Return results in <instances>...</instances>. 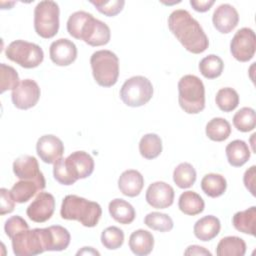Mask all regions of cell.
I'll use <instances>...</instances> for the list:
<instances>
[{"label": "cell", "mask_w": 256, "mask_h": 256, "mask_svg": "<svg viewBox=\"0 0 256 256\" xmlns=\"http://www.w3.org/2000/svg\"><path fill=\"white\" fill-rule=\"evenodd\" d=\"M168 27L182 46L193 54L203 53L209 46L203 28L187 10H174L168 17Z\"/></svg>", "instance_id": "cell-1"}, {"label": "cell", "mask_w": 256, "mask_h": 256, "mask_svg": "<svg viewBox=\"0 0 256 256\" xmlns=\"http://www.w3.org/2000/svg\"><path fill=\"white\" fill-rule=\"evenodd\" d=\"M67 31L75 39L93 47L106 45L111 38L109 26L85 11H76L69 16Z\"/></svg>", "instance_id": "cell-2"}, {"label": "cell", "mask_w": 256, "mask_h": 256, "mask_svg": "<svg viewBox=\"0 0 256 256\" xmlns=\"http://www.w3.org/2000/svg\"><path fill=\"white\" fill-rule=\"evenodd\" d=\"M60 215L65 220H76L85 227H95L102 215L101 206L94 201L77 195L64 197Z\"/></svg>", "instance_id": "cell-3"}, {"label": "cell", "mask_w": 256, "mask_h": 256, "mask_svg": "<svg viewBox=\"0 0 256 256\" xmlns=\"http://www.w3.org/2000/svg\"><path fill=\"white\" fill-rule=\"evenodd\" d=\"M178 102L188 114H198L205 108V87L195 75H184L178 82Z\"/></svg>", "instance_id": "cell-4"}, {"label": "cell", "mask_w": 256, "mask_h": 256, "mask_svg": "<svg viewBox=\"0 0 256 256\" xmlns=\"http://www.w3.org/2000/svg\"><path fill=\"white\" fill-rule=\"evenodd\" d=\"M90 65L96 83L102 87L116 84L119 76V59L110 50H98L90 58Z\"/></svg>", "instance_id": "cell-5"}, {"label": "cell", "mask_w": 256, "mask_h": 256, "mask_svg": "<svg viewBox=\"0 0 256 256\" xmlns=\"http://www.w3.org/2000/svg\"><path fill=\"white\" fill-rule=\"evenodd\" d=\"M60 9L56 2L44 0L34 9V29L42 38L54 37L59 30Z\"/></svg>", "instance_id": "cell-6"}, {"label": "cell", "mask_w": 256, "mask_h": 256, "mask_svg": "<svg viewBox=\"0 0 256 256\" xmlns=\"http://www.w3.org/2000/svg\"><path fill=\"white\" fill-rule=\"evenodd\" d=\"M5 55L9 60L27 69L39 66L44 59L42 48L35 43L25 40L12 41L7 46Z\"/></svg>", "instance_id": "cell-7"}, {"label": "cell", "mask_w": 256, "mask_h": 256, "mask_svg": "<svg viewBox=\"0 0 256 256\" xmlns=\"http://www.w3.org/2000/svg\"><path fill=\"white\" fill-rule=\"evenodd\" d=\"M152 96V83L144 76H133L127 79L120 89V98L129 107L143 106L150 101Z\"/></svg>", "instance_id": "cell-8"}, {"label": "cell", "mask_w": 256, "mask_h": 256, "mask_svg": "<svg viewBox=\"0 0 256 256\" xmlns=\"http://www.w3.org/2000/svg\"><path fill=\"white\" fill-rule=\"evenodd\" d=\"M11 240L13 253L16 256H34L46 251L44 228L21 231Z\"/></svg>", "instance_id": "cell-9"}, {"label": "cell", "mask_w": 256, "mask_h": 256, "mask_svg": "<svg viewBox=\"0 0 256 256\" xmlns=\"http://www.w3.org/2000/svg\"><path fill=\"white\" fill-rule=\"evenodd\" d=\"M256 50V37L251 28L239 29L230 42V52L239 62H247L254 57Z\"/></svg>", "instance_id": "cell-10"}, {"label": "cell", "mask_w": 256, "mask_h": 256, "mask_svg": "<svg viewBox=\"0 0 256 256\" xmlns=\"http://www.w3.org/2000/svg\"><path fill=\"white\" fill-rule=\"evenodd\" d=\"M40 88L32 79H24L12 90L11 99L14 106L21 110H27L34 107L40 98Z\"/></svg>", "instance_id": "cell-11"}, {"label": "cell", "mask_w": 256, "mask_h": 256, "mask_svg": "<svg viewBox=\"0 0 256 256\" xmlns=\"http://www.w3.org/2000/svg\"><path fill=\"white\" fill-rule=\"evenodd\" d=\"M13 172L21 180H31L38 184L41 190L46 187L43 173L40 171L37 159L34 156L22 155L13 162Z\"/></svg>", "instance_id": "cell-12"}, {"label": "cell", "mask_w": 256, "mask_h": 256, "mask_svg": "<svg viewBox=\"0 0 256 256\" xmlns=\"http://www.w3.org/2000/svg\"><path fill=\"white\" fill-rule=\"evenodd\" d=\"M64 165L75 182L89 177L94 171V160L85 151L71 153L67 158H64Z\"/></svg>", "instance_id": "cell-13"}, {"label": "cell", "mask_w": 256, "mask_h": 256, "mask_svg": "<svg viewBox=\"0 0 256 256\" xmlns=\"http://www.w3.org/2000/svg\"><path fill=\"white\" fill-rule=\"evenodd\" d=\"M54 210V196L48 192H39L32 203L27 207L26 214L32 221L36 223H43L51 218Z\"/></svg>", "instance_id": "cell-14"}, {"label": "cell", "mask_w": 256, "mask_h": 256, "mask_svg": "<svg viewBox=\"0 0 256 256\" xmlns=\"http://www.w3.org/2000/svg\"><path fill=\"white\" fill-rule=\"evenodd\" d=\"M175 192L171 185L163 181H156L149 185L145 199L147 203L156 209H165L174 202Z\"/></svg>", "instance_id": "cell-15"}, {"label": "cell", "mask_w": 256, "mask_h": 256, "mask_svg": "<svg viewBox=\"0 0 256 256\" xmlns=\"http://www.w3.org/2000/svg\"><path fill=\"white\" fill-rule=\"evenodd\" d=\"M36 151L43 162L47 164H54L62 157L64 153V144L57 136L46 134L38 139Z\"/></svg>", "instance_id": "cell-16"}, {"label": "cell", "mask_w": 256, "mask_h": 256, "mask_svg": "<svg viewBox=\"0 0 256 256\" xmlns=\"http://www.w3.org/2000/svg\"><path fill=\"white\" fill-rule=\"evenodd\" d=\"M49 55L51 61L57 66H68L77 58V47L71 40L60 38L51 43Z\"/></svg>", "instance_id": "cell-17"}, {"label": "cell", "mask_w": 256, "mask_h": 256, "mask_svg": "<svg viewBox=\"0 0 256 256\" xmlns=\"http://www.w3.org/2000/svg\"><path fill=\"white\" fill-rule=\"evenodd\" d=\"M212 22L216 30L220 33L227 34L238 25L239 14L234 6L224 3L215 9L212 15Z\"/></svg>", "instance_id": "cell-18"}, {"label": "cell", "mask_w": 256, "mask_h": 256, "mask_svg": "<svg viewBox=\"0 0 256 256\" xmlns=\"http://www.w3.org/2000/svg\"><path fill=\"white\" fill-rule=\"evenodd\" d=\"M144 186L142 174L134 169H129L120 175L118 179V188L122 194L128 197H136L140 194Z\"/></svg>", "instance_id": "cell-19"}, {"label": "cell", "mask_w": 256, "mask_h": 256, "mask_svg": "<svg viewBox=\"0 0 256 256\" xmlns=\"http://www.w3.org/2000/svg\"><path fill=\"white\" fill-rule=\"evenodd\" d=\"M45 229L46 251H63L70 244L69 231L60 225L49 226Z\"/></svg>", "instance_id": "cell-20"}, {"label": "cell", "mask_w": 256, "mask_h": 256, "mask_svg": "<svg viewBox=\"0 0 256 256\" xmlns=\"http://www.w3.org/2000/svg\"><path fill=\"white\" fill-rule=\"evenodd\" d=\"M220 220L213 215H207L196 221L193 232L196 238L201 241H210L214 239L220 232Z\"/></svg>", "instance_id": "cell-21"}, {"label": "cell", "mask_w": 256, "mask_h": 256, "mask_svg": "<svg viewBox=\"0 0 256 256\" xmlns=\"http://www.w3.org/2000/svg\"><path fill=\"white\" fill-rule=\"evenodd\" d=\"M154 247V237L151 232L138 229L129 237V248L137 256H145L151 253Z\"/></svg>", "instance_id": "cell-22"}, {"label": "cell", "mask_w": 256, "mask_h": 256, "mask_svg": "<svg viewBox=\"0 0 256 256\" xmlns=\"http://www.w3.org/2000/svg\"><path fill=\"white\" fill-rule=\"evenodd\" d=\"M226 157L233 167H241L250 159V149L248 144L240 139H236L227 144L225 148Z\"/></svg>", "instance_id": "cell-23"}, {"label": "cell", "mask_w": 256, "mask_h": 256, "mask_svg": "<svg viewBox=\"0 0 256 256\" xmlns=\"http://www.w3.org/2000/svg\"><path fill=\"white\" fill-rule=\"evenodd\" d=\"M108 210L111 217L120 224H130L134 221L136 217L134 207L129 202L121 198L113 199L109 203Z\"/></svg>", "instance_id": "cell-24"}, {"label": "cell", "mask_w": 256, "mask_h": 256, "mask_svg": "<svg viewBox=\"0 0 256 256\" xmlns=\"http://www.w3.org/2000/svg\"><path fill=\"white\" fill-rule=\"evenodd\" d=\"M234 228L244 234L255 236L256 226V207L252 206L246 210L236 212L232 218Z\"/></svg>", "instance_id": "cell-25"}, {"label": "cell", "mask_w": 256, "mask_h": 256, "mask_svg": "<svg viewBox=\"0 0 256 256\" xmlns=\"http://www.w3.org/2000/svg\"><path fill=\"white\" fill-rule=\"evenodd\" d=\"M178 207L182 213L195 216L203 212L205 203L198 193L194 191H185L179 197Z\"/></svg>", "instance_id": "cell-26"}, {"label": "cell", "mask_w": 256, "mask_h": 256, "mask_svg": "<svg viewBox=\"0 0 256 256\" xmlns=\"http://www.w3.org/2000/svg\"><path fill=\"white\" fill-rule=\"evenodd\" d=\"M246 253L245 241L237 236L223 237L216 247L218 256H244Z\"/></svg>", "instance_id": "cell-27"}, {"label": "cell", "mask_w": 256, "mask_h": 256, "mask_svg": "<svg viewBox=\"0 0 256 256\" xmlns=\"http://www.w3.org/2000/svg\"><path fill=\"white\" fill-rule=\"evenodd\" d=\"M227 188L224 176L216 173L206 174L201 180V189L209 197L216 198L223 195Z\"/></svg>", "instance_id": "cell-28"}, {"label": "cell", "mask_w": 256, "mask_h": 256, "mask_svg": "<svg viewBox=\"0 0 256 256\" xmlns=\"http://www.w3.org/2000/svg\"><path fill=\"white\" fill-rule=\"evenodd\" d=\"M207 137L216 142H221L226 140L231 134L230 123L221 117H215L211 119L205 128Z\"/></svg>", "instance_id": "cell-29"}, {"label": "cell", "mask_w": 256, "mask_h": 256, "mask_svg": "<svg viewBox=\"0 0 256 256\" xmlns=\"http://www.w3.org/2000/svg\"><path fill=\"white\" fill-rule=\"evenodd\" d=\"M139 152L148 160L157 158L162 152V140L155 133L145 134L139 142Z\"/></svg>", "instance_id": "cell-30"}, {"label": "cell", "mask_w": 256, "mask_h": 256, "mask_svg": "<svg viewBox=\"0 0 256 256\" xmlns=\"http://www.w3.org/2000/svg\"><path fill=\"white\" fill-rule=\"evenodd\" d=\"M196 170L187 162L180 163L173 171V181L181 189L190 188L196 181Z\"/></svg>", "instance_id": "cell-31"}, {"label": "cell", "mask_w": 256, "mask_h": 256, "mask_svg": "<svg viewBox=\"0 0 256 256\" xmlns=\"http://www.w3.org/2000/svg\"><path fill=\"white\" fill-rule=\"evenodd\" d=\"M11 194L17 203H25L29 201L37 191H41L38 184L31 180H20L11 188Z\"/></svg>", "instance_id": "cell-32"}, {"label": "cell", "mask_w": 256, "mask_h": 256, "mask_svg": "<svg viewBox=\"0 0 256 256\" xmlns=\"http://www.w3.org/2000/svg\"><path fill=\"white\" fill-rule=\"evenodd\" d=\"M224 69V63L222 59L215 55L210 54L204 57L199 62V71L207 79H215L219 77Z\"/></svg>", "instance_id": "cell-33"}, {"label": "cell", "mask_w": 256, "mask_h": 256, "mask_svg": "<svg viewBox=\"0 0 256 256\" xmlns=\"http://www.w3.org/2000/svg\"><path fill=\"white\" fill-rule=\"evenodd\" d=\"M215 102L221 111L231 112L236 109L239 104V95L235 89L224 87L216 93Z\"/></svg>", "instance_id": "cell-34"}, {"label": "cell", "mask_w": 256, "mask_h": 256, "mask_svg": "<svg viewBox=\"0 0 256 256\" xmlns=\"http://www.w3.org/2000/svg\"><path fill=\"white\" fill-rule=\"evenodd\" d=\"M233 125L240 132L252 131L256 126L255 110L250 107H243L233 116Z\"/></svg>", "instance_id": "cell-35"}, {"label": "cell", "mask_w": 256, "mask_h": 256, "mask_svg": "<svg viewBox=\"0 0 256 256\" xmlns=\"http://www.w3.org/2000/svg\"><path fill=\"white\" fill-rule=\"evenodd\" d=\"M144 224L152 230L159 232H168L173 229L174 223L172 218L165 213L151 212L144 218Z\"/></svg>", "instance_id": "cell-36"}, {"label": "cell", "mask_w": 256, "mask_h": 256, "mask_svg": "<svg viewBox=\"0 0 256 256\" xmlns=\"http://www.w3.org/2000/svg\"><path fill=\"white\" fill-rule=\"evenodd\" d=\"M124 232L116 227L110 226L105 228L101 234V243L108 250H116L123 245Z\"/></svg>", "instance_id": "cell-37"}, {"label": "cell", "mask_w": 256, "mask_h": 256, "mask_svg": "<svg viewBox=\"0 0 256 256\" xmlns=\"http://www.w3.org/2000/svg\"><path fill=\"white\" fill-rule=\"evenodd\" d=\"M0 74H1V83H0V93H4L7 90H13L19 85V75L17 71L5 63L0 64Z\"/></svg>", "instance_id": "cell-38"}, {"label": "cell", "mask_w": 256, "mask_h": 256, "mask_svg": "<svg viewBox=\"0 0 256 256\" xmlns=\"http://www.w3.org/2000/svg\"><path fill=\"white\" fill-rule=\"evenodd\" d=\"M92 5L102 14L108 17H114L119 14L125 5L124 0H110V1H90Z\"/></svg>", "instance_id": "cell-39"}, {"label": "cell", "mask_w": 256, "mask_h": 256, "mask_svg": "<svg viewBox=\"0 0 256 256\" xmlns=\"http://www.w3.org/2000/svg\"><path fill=\"white\" fill-rule=\"evenodd\" d=\"M29 229L28 223L19 215H14L8 218L4 225V230L6 235L12 239L17 233Z\"/></svg>", "instance_id": "cell-40"}, {"label": "cell", "mask_w": 256, "mask_h": 256, "mask_svg": "<svg viewBox=\"0 0 256 256\" xmlns=\"http://www.w3.org/2000/svg\"><path fill=\"white\" fill-rule=\"evenodd\" d=\"M53 176L57 182H59L62 185H73L75 181L71 178L69 175L65 165H64V158L61 157L58 159L53 166Z\"/></svg>", "instance_id": "cell-41"}, {"label": "cell", "mask_w": 256, "mask_h": 256, "mask_svg": "<svg viewBox=\"0 0 256 256\" xmlns=\"http://www.w3.org/2000/svg\"><path fill=\"white\" fill-rule=\"evenodd\" d=\"M0 195V214L5 215L11 213L15 208V200L11 194V191L6 188H1Z\"/></svg>", "instance_id": "cell-42"}, {"label": "cell", "mask_w": 256, "mask_h": 256, "mask_svg": "<svg viewBox=\"0 0 256 256\" xmlns=\"http://www.w3.org/2000/svg\"><path fill=\"white\" fill-rule=\"evenodd\" d=\"M255 168H256L255 165L251 166L249 169H247V170L245 171L244 176H243L244 185H245V187L247 188V190H248L253 196H255V175H256Z\"/></svg>", "instance_id": "cell-43"}, {"label": "cell", "mask_w": 256, "mask_h": 256, "mask_svg": "<svg viewBox=\"0 0 256 256\" xmlns=\"http://www.w3.org/2000/svg\"><path fill=\"white\" fill-rule=\"evenodd\" d=\"M214 3V0H190V5L197 12L208 11Z\"/></svg>", "instance_id": "cell-44"}, {"label": "cell", "mask_w": 256, "mask_h": 256, "mask_svg": "<svg viewBox=\"0 0 256 256\" xmlns=\"http://www.w3.org/2000/svg\"><path fill=\"white\" fill-rule=\"evenodd\" d=\"M184 255H209V256H211V252L202 246L191 245V246L187 247V249L184 251Z\"/></svg>", "instance_id": "cell-45"}, {"label": "cell", "mask_w": 256, "mask_h": 256, "mask_svg": "<svg viewBox=\"0 0 256 256\" xmlns=\"http://www.w3.org/2000/svg\"><path fill=\"white\" fill-rule=\"evenodd\" d=\"M80 254H92V255H100V253L97 250H94L92 247H83L82 250H79L77 252V255Z\"/></svg>", "instance_id": "cell-46"}]
</instances>
